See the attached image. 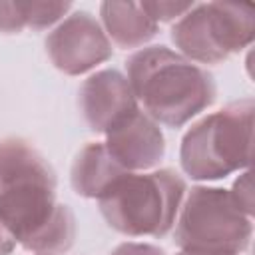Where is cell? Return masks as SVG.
I'll list each match as a JSON object with an SVG mask.
<instances>
[{
	"instance_id": "11",
	"label": "cell",
	"mask_w": 255,
	"mask_h": 255,
	"mask_svg": "<svg viewBox=\"0 0 255 255\" xmlns=\"http://www.w3.org/2000/svg\"><path fill=\"white\" fill-rule=\"evenodd\" d=\"M102 28L110 42L120 48H139L147 44L159 30L139 6V2H102Z\"/></svg>"
},
{
	"instance_id": "10",
	"label": "cell",
	"mask_w": 255,
	"mask_h": 255,
	"mask_svg": "<svg viewBox=\"0 0 255 255\" xmlns=\"http://www.w3.org/2000/svg\"><path fill=\"white\" fill-rule=\"evenodd\" d=\"M126 171L106 149L104 141L86 143L74 157L70 167L72 189L86 199H100Z\"/></svg>"
},
{
	"instance_id": "5",
	"label": "cell",
	"mask_w": 255,
	"mask_h": 255,
	"mask_svg": "<svg viewBox=\"0 0 255 255\" xmlns=\"http://www.w3.org/2000/svg\"><path fill=\"white\" fill-rule=\"evenodd\" d=\"M173 227L179 251L193 255H241L253 237V217L223 187L195 185L185 191Z\"/></svg>"
},
{
	"instance_id": "6",
	"label": "cell",
	"mask_w": 255,
	"mask_h": 255,
	"mask_svg": "<svg viewBox=\"0 0 255 255\" xmlns=\"http://www.w3.org/2000/svg\"><path fill=\"white\" fill-rule=\"evenodd\" d=\"M169 36L185 60L219 64L253 42L255 12L233 2L195 4L171 26Z\"/></svg>"
},
{
	"instance_id": "15",
	"label": "cell",
	"mask_w": 255,
	"mask_h": 255,
	"mask_svg": "<svg viewBox=\"0 0 255 255\" xmlns=\"http://www.w3.org/2000/svg\"><path fill=\"white\" fill-rule=\"evenodd\" d=\"M26 28L20 2H0V32L16 34Z\"/></svg>"
},
{
	"instance_id": "7",
	"label": "cell",
	"mask_w": 255,
	"mask_h": 255,
	"mask_svg": "<svg viewBox=\"0 0 255 255\" xmlns=\"http://www.w3.org/2000/svg\"><path fill=\"white\" fill-rule=\"evenodd\" d=\"M46 52L60 72L82 76L108 62L114 48L98 18L88 10H76L52 28L46 38Z\"/></svg>"
},
{
	"instance_id": "18",
	"label": "cell",
	"mask_w": 255,
	"mask_h": 255,
	"mask_svg": "<svg viewBox=\"0 0 255 255\" xmlns=\"http://www.w3.org/2000/svg\"><path fill=\"white\" fill-rule=\"evenodd\" d=\"M177 255H193V253H183V251H179Z\"/></svg>"
},
{
	"instance_id": "9",
	"label": "cell",
	"mask_w": 255,
	"mask_h": 255,
	"mask_svg": "<svg viewBox=\"0 0 255 255\" xmlns=\"http://www.w3.org/2000/svg\"><path fill=\"white\" fill-rule=\"evenodd\" d=\"M78 106L94 133H106L118 120L139 108L128 78L114 68L100 70L82 82Z\"/></svg>"
},
{
	"instance_id": "12",
	"label": "cell",
	"mask_w": 255,
	"mask_h": 255,
	"mask_svg": "<svg viewBox=\"0 0 255 255\" xmlns=\"http://www.w3.org/2000/svg\"><path fill=\"white\" fill-rule=\"evenodd\" d=\"M20 10L26 22V28L46 30L54 24H60L64 16L72 10L70 2H20Z\"/></svg>"
},
{
	"instance_id": "4",
	"label": "cell",
	"mask_w": 255,
	"mask_h": 255,
	"mask_svg": "<svg viewBox=\"0 0 255 255\" xmlns=\"http://www.w3.org/2000/svg\"><path fill=\"white\" fill-rule=\"evenodd\" d=\"M253 112V98H241L191 124L179 145L183 173L195 181H215L247 169L251 163Z\"/></svg>"
},
{
	"instance_id": "2",
	"label": "cell",
	"mask_w": 255,
	"mask_h": 255,
	"mask_svg": "<svg viewBox=\"0 0 255 255\" xmlns=\"http://www.w3.org/2000/svg\"><path fill=\"white\" fill-rule=\"evenodd\" d=\"M128 82L141 110L159 126L181 128L213 106V76L167 46H145L126 60Z\"/></svg>"
},
{
	"instance_id": "17",
	"label": "cell",
	"mask_w": 255,
	"mask_h": 255,
	"mask_svg": "<svg viewBox=\"0 0 255 255\" xmlns=\"http://www.w3.org/2000/svg\"><path fill=\"white\" fill-rule=\"evenodd\" d=\"M14 247H16V241L0 219V255H10L14 251Z\"/></svg>"
},
{
	"instance_id": "16",
	"label": "cell",
	"mask_w": 255,
	"mask_h": 255,
	"mask_svg": "<svg viewBox=\"0 0 255 255\" xmlns=\"http://www.w3.org/2000/svg\"><path fill=\"white\" fill-rule=\"evenodd\" d=\"M110 255H165V251L151 243H137V241H126L112 249Z\"/></svg>"
},
{
	"instance_id": "8",
	"label": "cell",
	"mask_w": 255,
	"mask_h": 255,
	"mask_svg": "<svg viewBox=\"0 0 255 255\" xmlns=\"http://www.w3.org/2000/svg\"><path fill=\"white\" fill-rule=\"evenodd\" d=\"M104 135L108 153L131 173L157 167L165 155L163 131L141 108L126 114Z\"/></svg>"
},
{
	"instance_id": "3",
	"label": "cell",
	"mask_w": 255,
	"mask_h": 255,
	"mask_svg": "<svg viewBox=\"0 0 255 255\" xmlns=\"http://www.w3.org/2000/svg\"><path fill=\"white\" fill-rule=\"evenodd\" d=\"M185 191V179L169 167L129 171L98 199V207L114 231L159 239L173 229Z\"/></svg>"
},
{
	"instance_id": "13",
	"label": "cell",
	"mask_w": 255,
	"mask_h": 255,
	"mask_svg": "<svg viewBox=\"0 0 255 255\" xmlns=\"http://www.w3.org/2000/svg\"><path fill=\"white\" fill-rule=\"evenodd\" d=\"M141 10L155 22H177L183 14H187L195 2H173V0H147V2H139Z\"/></svg>"
},
{
	"instance_id": "1",
	"label": "cell",
	"mask_w": 255,
	"mask_h": 255,
	"mask_svg": "<svg viewBox=\"0 0 255 255\" xmlns=\"http://www.w3.org/2000/svg\"><path fill=\"white\" fill-rule=\"evenodd\" d=\"M56 171L28 141L0 139V219L34 255H64L76 241L74 211L56 199Z\"/></svg>"
},
{
	"instance_id": "14",
	"label": "cell",
	"mask_w": 255,
	"mask_h": 255,
	"mask_svg": "<svg viewBox=\"0 0 255 255\" xmlns=\"http://www.w3.org/2000/svg\"><path fill=\"white\" fill-rule=\"evenodd\" d=\"M229 195L235 201V205L247 217H253V183H251V171L249 169H245L233 181V187L229 189Z\"/></svg>"
}]
</instances>
